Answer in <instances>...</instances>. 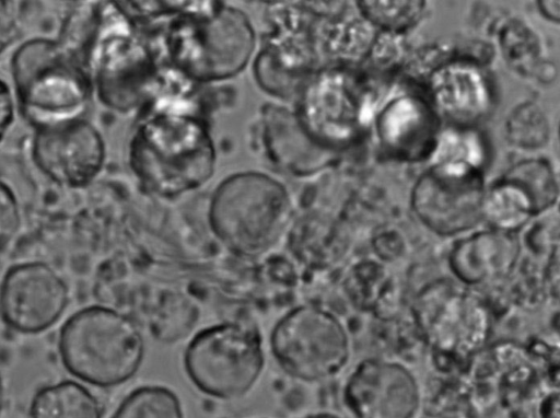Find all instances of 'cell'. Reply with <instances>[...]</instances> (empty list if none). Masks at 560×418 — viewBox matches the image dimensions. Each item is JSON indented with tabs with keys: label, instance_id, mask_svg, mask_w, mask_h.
<instances>
[{
	"label": "cell",
	"instance_id": "obj_1",
	"mask_svg": "<svg viewBox=\"0 0 560 418\" xmlns=\"http://www.w3.org/2000/svg\"><path fill=\"white\" fill-rule=\"evenodd\" d=\"M58 352L68 373L83 383L110 388L138 373L144 360L145 341L127 314L91 305L74 312L63 323Z\"/></svg>",
	"mask_w": 560,
	"mask_h": 418
},
{
	"label": "cell",
	"instance_id": "obj_2",
	"mask_svg": "<svg viewBox=\"0 0 560 418\" xmlns=\"http://www.w3.org/2000/svg\"><path fill=\"white\" fill-rule=\"evenodd\" d=\"M11 70L18 107L35 130L81 119L91 79L80 59L59 42H25L13 54Z\"/></svg>",
	"mask_w": 560,
	"mask_h": 418
},
{
	"label": "cell",
	"instance_id": "obj_3",
	"mask_svg": "<svg viewBox=\"0 0 560 418\" xmlns=\"http://www.w3.org/2000/svg\"><path fill=\"white\" fill-rule=\"evenodd\" d=\"M184 370L192 385L217 399L247 394L265 367L259 330L243 322H223L201 329L185 348Z\"/></svg>",
	"mask_w": 560,
	"mask_h": 418
},
{
	"label": "cell",
	"instance_id": "obj_4",
	"mask_svg": "<svg viewBox=\"0 0 560 418\" xmlns=\"http://www.w3.org/2000/svg\"><path fill=\"white\" fill-rule=\"evenodd\" d=\"M411 317L423 342L448 358L463 360L477 355L493 332L488 303L453 278L423 285L412 299Z\"/></svg>",
	"mask_w": 560,
	"mask_h": 418
},
{
	"label": "cell",
	"instance_id": "obj_5",
	"mask_svg": "<svg viewBox=\"0 0 560 418\" xmlns=\"http://www.w3.org/2000/svg\"><path fill=\"white\" fill-rule=\"evenodd\" d=\"M132 164L156 190L176 194L207 178L213 151L202 128L191 118L164 114L149 120L135 137Z\"/></svg>",
	"mask_w": 560,
	"mask_h": 418
},
{
	"label": "cell",
	"instance_id": "obj_6",
	"mask_svg": "<svg viewBox=\"0 0 560 418\" xmlns=\"http://www.w3.org/2000/svg\"><path fill=\"white\" fill-rule=\"evenodd\" d=\"M270 351L290 376L320 382L338 375L349 363L351 339L332 311L316 304L291 309L275 324Z\"/></svg>",
	"mask_w": 560,
	"mask_h": 418
},
{
	"label": "cell",
	"instance_id": "obj_7",
	"mask_svg": "<svg viewBox=\"0 0 560 418\" xmlns=\"http://www.w3.org/2000/svg\"><path fill=\"white\" fill-rule=\"evenodd\" d=\"M290 204L273 183H229L213 198L211 227L241 256H257L275 245L287 227Z\"/></svg>",
	"mask_w": 560,
	"mask_h": 418
},
{
	"label": "cell",
	"instance_id": "obj_8",
	"mask_svg": "<svg viewBox=\"0 0 560 418\" xmlns=\"http://www.w3.org/2000/svg\"><path fill=\"white\" fill-rule=\"evenodd\" d=\"M170 46L176 63L187 73L201 79L224 78L247 61L253 33L238 12L220 10L179 21Z\"/></svg>",
	"mask_w": 560,
	"mask_h": 418
},
{
	"label": "cell",
	"instance_id": "obj_9",
	"mask_svg": "<svg viewBox=\"0 0 560 418\" xmlns=\"http://www.w3.org/2000/svg\"><path fill=\"white\" fill-rule=\"evenodd\" d=\"M101 16L83 65L104 105L126 109L140 95L149 71V56L117 12L107 10Z\"/></svg>",
	"mask_w": 560,
	"mask_h": 418
},
{
	"label": "cell",
	"instance_id": "obj_10",
	"mask_svg": "<svg viewBox=\"0 0 560 418\" xmlns=\"http://www.w3.org/2000/svg\"><path fill=\"white\" fill-rule=\"evenodd\" d=\"M485 191L477 166L440 162L416 184L411 208L419 221L435 234L459 235L482 221Z\"/></svg>",
	"mask_w": 560,
	"mask_h": 418
},
{
	"label": "cell",
	"instance_id": "obj_11",
	"mask_svg": "<svg viewBox=\"0 0 560 418\" xmlns=\"http://www.w3.org/2000/svg\"><path fill=\"white\" fill-rule=\"evenodd\" d=\"M70 301L61 275L44 262L11 266L0 283V317L11 330L40 334L63 315Z\"/></svg>",
	"mask_w": 560,
	"mask_h": 418
},
{
	"label": "cell",
	"instance_id": "obj_12",
	"mask_svg": "<svg viewBox=\"0 0 560 418\" xmlns=\"http://www.w3.org/2000/svg\"><path fill=\"white\" fill-rule=\"evenodd\" d=\"M341 395L352 418H415L421 405L416 374L400 361L380 357L359 361Z\"/></svg>",
	"mask_w": 560,
	"mask_h": 418
},
{
	"label": "cell",
	"instance_id": "obj_13",
	"mask_svg": "<svg viewBox=\"0 0 560 418\" xmlns=\"http://www.w3.org/2000/svg\"><path fill=\"white\" fill-rule=\"evenodd\" d=\"M366 94L353 76L340 70L319 73L302 100V120L318 140L342 146L353 140L368 121Z\"/></svg>",
	"mask_w": 560,
	"mask_h": 418
},
{
	"label": "cell",
	"instance_id": "obj_14",
	"mask_svg": "<svg viewBox=\"0 0 560 418\" xmlns=\"http://www.w3.org/2000/svg\"><path fill=\"white\" fill-rule=\"evenodd\" d=\"M32 155L36 166L51 181L82 187L100 173L105 148L97 129L81 118L35 130Z\"/></svg>",
	"mask_w": 560,
	"mask_h": 418
},
{
	"label": "cell",
	"instance_id": "obj_15",
	"mask_svg": "<svg viewBox=\"0 0 560 418\" xmlns=\"http://www.w3.org/2000/svg\"><path fill=\"white\" fill-rule=\"evenodd\" d=\"M522 246L515 233L487 229L472 232L454 243L447 255L452 278L478 288L509 278L521 257Z\"/></svg>",
	"mask_w": 560,
	"mask_h": 418
},
{
	"label": "cell",
	"instance_id": "obj_16",
	"mask_svg": "<svg viewBox=\"0 0 560 418\" xmlns=\"http://www.w3.org/2000/svg\"><path fill=\"white\" fill-rule=\"evenodd\" d=\"M429 84L438 108L454 121L475 123L490 109L491 88L478 65L445 61L430 73Z\"/></svg>",
	"mask_w": 560,
	"mask_h": 418
},
{
	"label": "cell",
	"instance_id": "obj_17",
	"mask_svg": "<svg viewBox=\"0 0 560 418\" xmlns=\"http://www.w3.org/2000/svg\"><path fill=\"white\" fill-rule=\"evenodd\" d=\"M376 128L382 144L394 155L421 158L432 146L436 119L424 101L406 95L385 107Z\"/></svg>",
	"mask_w": 560,
	"mask_h": 418
},
{
	"label": "cell",
	"instance_id": "obj_18",
	"mask_svg": "<svg viewBox=\"0 0 560 418\" xmlns=\"http://www.w3.org/2000/svg\"><path fill=\"white\" fill-rule=\"evenodd\" d=\"M30 418H104L100 399L82 383L62 380L36 391Z\"/></svg>",
	"mask_w": 560,
	"mask_h": 418
},
{
	"label": "cell",
	"instance_id": "obj_19",
	"mask_svg": "<svg viewBox=\"0 0 560 418\" xmlns=\"http://www.w3.org/2000/svg\"><path fill=\"white\" fill-rule=\"evenodd\" d=\"M346 291L358 309L374 315L393 314L398 290L393 275L375 260H361L349 270Z\"/></svg>",
	"mask_w": 560,
	"mask_h": 418
},
{
	"label": "cell",
	"instance_id": "obj_20",
	"mask_svg": "<svg viewBox=\"0 0 560 418\" xmlns=\"http://www.w3.org/2000/svg\"><path fill=\"white\" fill-rule=\"evenodd\" d=\"M482 221L491 229L515 233L536 216L526 193L515 183L503 178L485 191L481 205Z\"/></svg>",
	"mask_w": 560,
	"mask_h": 418
},
{
	"label": "cell",
	"instance_id": "obj_21",
	"mask_svg": "<svg viewBox=\"0 0 560 418\" xmlns=\"http://www.w3.org/2000/svg\"><path fill=\"white\" fill-rule=\"evenodd\" d=\"M110 418H185V414L173 390L150 384L129 392Z\"/></svg>",
	"mask_w": 560,
	"mask_h": 418
},
{
	"label": "cell",
	"instance_id": "obj_22",
	"mask_svg": "<svg viewBox=\"0 0 560 418\" xmlns=\"http://www.w3.org/2000/svg\"><path fill=\"white\" fill-rule=\"evenodd\" d=\"M499 40L508 65L520 74L533 77L544 61L535 31L522 21L512 20L501 30Z\"/></svg>",
	"mask_w": 560,
	"mask_h": 418
},
{
	"label": "cell",
	"instance_id": "obj_23",
	"mask_svg": "<svg viewBox=\"0 0 560 418\" xmlns=\"http://www.w3.org/2000/svg\"><path fill=\"white\" fill-rule=\"evenodd\" d=\"M515 183L530 198L536 214L551 208L558 198V184L552 167L540 159L517 163L504 176Z\"/></svg>",
	"mask_w": 560,
	"mask_h": 418
},
{
	"label": "cell",
	"instance_id": "obj_24",
	"mask_svg": "<svg viewBox=\"0 0 560 418\" xmlns=\"http://www.w3.org/2000/svg\"><path fill=\"white\" fill-rule=\"evenodd\" d=\"M508 140L524 150L544 147L550 135V127L545 113L535 103H523L508 116L505 123Z\"/></svg>",
	"mask_w": 560,
	"mask_h": 418
},
{
	"label": "cell",
	"instance_id": "obj_25",
	"mask_svg": "<svg viewBox=\"0 0 560 418\" xmlns=\"http://www.w3.org/2000/svg\"><path fill=\"white\" fill-rule=\"evenodd\" d=\"M376 37L374 26L364 18L340 20L329 31V53L346 61L368 56Z\"/></svg>",
	"mask_w": 560,
	"mask_h": 418
},
{
	"label": "cell",
	"instance_id": "obj_26",
	"mask_svg": "<svg viewBox=\"0 0 560 418\" xmlns=\"http://www.w3.org/2000/svg\"><path fill=\"white\" fill-rule=\"evenodd\" d=\"M358 5L373 26L396 34L415 25L424 10L423 1H359Z\"/></svg>",
	"mask_w": 560,
	"mask_h": 418
},
{
	"label": "cell",
	"instance_id": "obj_27",
	"mask_svg": "<svg viewBox=\"0 0 560 418\" xmlns=\"http://www.w3.org/2000/svg\"><path fill=\"white\" fill-rule=\"evenodd\" d=\"M21 224L20 207L14 193L0 182V245L10 241Z\"/></svg>",
	"mask_w": 560,
	"mask_h": 418
},
{
	"label": "cell",
	"instance_id": "obj_28",
	"mask_svg": "<svg viewBox=\"0 0 560 418\" xmlns=\"http://www.w3.org/2000/svg\"><path fill=\"white\" fill-rule=\"evenodd\" d=\"M15 1H0V55L13 43L21 27Z\"/></svg>",
	"mask_w": 560,
	"mask_h": 418
},
{
	"label": "cell",
	"instance_id": "obj_29",
	"mask_svg": "<svg viewBox=\"0 0 560 418\" xmlns=\"http://www.w3.org/2000/svg\"><path fill=\"white\" fill-rule=\"evenodd\" d=\"M399 43L396 33L384 32L376 35L369 54L377 66H389L401 55L402 47Z\"/></svg>",
	"mask_w": 560,
	"mask_h": 418
},
{
	"label": "cell",
	"instance_id": "obj_30",
	"mask_svg": "<svg viewBox=\"0 0 560 418\" xmlns=\"http://www.w3.org/2000/svg\"><path fill=\"white\" fill-rule=\"evenodd\" d=\"M16 108V101L9 84L0 77V142L14 123Z\"/></svg>",
	"mask_w": 560,
	"mask_h": 418
},
{
	"label": "cell",
	"instance_id": "obj_31",
	"mask_svg": "<svg viewBox=\"0 0 560 418\" xmlns=\"http://www.w3.org/2000/svg\"><path fill=\"white\" fill-rule=\"evenodd\" d=\"M538 418H560L559 391L548 392L538 405Z\"/></svg>",
	"mask_w": 560,
	"mask_h": 418
},
{
	"label": "cell",
	"instance_id": "obj_32",
	"mask_svg": "<svg viewBox=\"0 0 560 418\" xmlns=\"http://www.w3.org/2000/svg\"><path fill=\"white\" fill-rule=\"evenodd\" d=\"M539 11L544 18L558 23L560 20V2L559 1H539Z\"/></svg>",
	"mask_w": 560,
	"mask_h": 418
},
{
	"label": "cell",
	"instance_id": "obj_33",
	"mask_svg": "<svg viewBox=\"0 0 560 418\" xmlns=\"http://www.w3.org/2000/svg\"><path fill=\"white\" fill-rule=\"evenodd\" d=\"M303 418H343L342 416L331 411H318L310 414Z\"/></svg>",
	"mask_w": 560,
	"mask_h": 418
},
{
	"label": "cell",
	"instance_id": "obj_34",
	"mask_svg": "<svg viewBox=\"0 0 560 418\" xmlns=\"http://www.w3.org/2000/svg\"><path fill=\"white\" fill-rule=\"evenodd\" d=\"M3 405H4V385H3L2 375L0 373V414L3 409Z\"/></svg>",
	"mask_w": 560,
	"mask_h": 418
}]
</instances>
